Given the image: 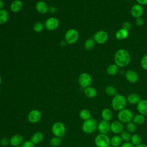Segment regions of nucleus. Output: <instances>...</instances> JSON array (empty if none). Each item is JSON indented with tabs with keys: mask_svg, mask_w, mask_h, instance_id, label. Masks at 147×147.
Segmentation results:
<instances>
[{
	"mask_svg": "<svg viewBox=\"0 0 147 147\" xmlns=\"http://www.w3.org/2000/svg\"><path fill=\"white\" fill-rule=\"evenodd\" d=\"M114 61L115 64L118 67H124L127 66L130 61V56L129 53L123 49L118 50L114 55Z\"/></svg>",
	"mask_w": 147,
	"mask_h": 147,
	"instance_id": "f257e3e1",
	"label": "nucleus"
},
{
	"mask_svg": "<svg viewBox=\"0 0 147 147\" xmlns=\"http://www.w3.org/2000/svg\"><path fill=\"white\" fill-rule=\"evenodd\" d=\"M126 103V98L123 95L118 94L113 96L111 102L113 109L118 111L125 109Z\"/></svg>",
	"mask_w": 147,
	"mask_h": 147,
	"instance_id": "f03ea898",
	"label": "nucleus"
},
{
	"mask_svg": "<svg viewBox=\"0 0 147 147\" xmlns=\"http://www.w3.org/2000/svg\"><path fill=\"white\" fill-rule=\"evenodd\" d=\"M98 123L94 118H90L87 120L84 121L82 125V129L83 131L87 134L93 133L97 129Z\"/></svg>",
	"mask_w": 147,
	"mask_h": 147,
	"instance_id": "7ed1b4c3",
	"label": "nucleus"
},
{
	"mask_svg": "<svg viewBox=\"0 0 147 147\" xmlns=\"http://www.w3.org/2000/svg\"><path fill=\"white\" fill-rule=\"evenodd\" d=\"M133 114L132 111L128 109H123L118 111L117 118L118 121L123 123H127L132 121L133 118Z\"/></svg>",
	"mask_w": 147,
	"mask_h": 147,
	"instance_id": "20e7f679",
	"label": "nucleus"
},
{
	"mask_svg": "<svg viewBox=\"0 0 147 147\" xmlns=\"http://www.w3.org/2000/svg\"><path fill=\"white\" fill-rule=\"evenodd\" d=\"M51 131L54 136L61 138L66 132L65 126L61 122H56L52 125Z\"/></svg>",
	"mask_w": 147,
	"mask_h": 147,
	"instance_id": "39448f33",
	"label": "nucleus"
},
{
	"mask_svg": "<svg viewBox=\"0 0 147 147\" xmlns=\"http://www.w3.org/2000/svg\"><path fill=\"white\" fill-rule=\"evenodd\" d=\"M79 38V33L75 29H68L65 33L64 40L68 44H74L76 43Z\"/></svg>",
	"mask_w": 147,
	"mask_h": 147,
	"instance_id": "423d86ee",
	"label": "nucleus"
},
{
	"mask_svg": "<svg viewBox=\"0 0 147 147\" xmlns=\"http://www.w3.org/2000/svg\"><path fill=\"white\" fill-rule=\"evenodd\" d=\"M94 143L97 147H108L110 145V138L106 134H99L95 137Z\"/></svg>",
	"mask_w": 147,
	"mask_h": 147,
	"instance_id": "0eeeda50",
	"label": "nucleus"
},
{
	"mask_svg": "<svg viewBox=\"0 0 147 147\" xmlns=\"http://www.w3.org/2000/svg\"><path fill=\"white\" fill-rule=\"evenodd\" d=\"M92 83V78L90 74L86 72L82 73L78 77V83L83 88L90 86Z\"/></svg>",
	"mask_w": 147,
	"mask_h": 147,
	"instance_id": "6e6552de",
	"label": "nucleus"
},
{
	"mask_svg": "<svg viewBox=\"0 0 147 147\" xmlns=\"http://www.w3.org/2000/svg\"><path fill=\"white\" fill-rule=\"evenodd\" d=\"M108 37V34L106 31L103 30H100L94 34L93 36V40L97 44H102L107 41Z\"/></svg>",
	"mask_w": 147,
	"mask_h": 147,
	"instance_id": "1a4fd4ad",
	"label": "nucleus"
},
{
	"mask_svg": "<svg viewBox=\"0 0 147 147\" xmlns=\"http://www.w3.org/2000/svg\"><path fill=\"white\" fill-rule=\"evenodd\" d=\"M59 26V21L55 17H49L46 20L44 26L48 30L53 31L57 29Z\"/></svg>",
	"mask_w": 147,
	"mask_h": 147,
	"instance_id": "9d476101",
	"label": "nucleus"
},
{
	"mask_svg": "<svg viewBox=\"0 0 147 147\" xmlns=\"http://www.w3.org/2000/svg\"><path fill=\"white\" fill-rule=\"evenodd\" d=\"M42 117L41 112L37 109H33L29 111L28 114V120L31 123H36L38 122Z\"/></svg>",
	"mask_w": 147,
	"mask_h": 147,
	"instance_id": "9b49d317",
	"label": "nucleus"
},
{
	"mask_svg": "<svg viewBox=\"0 0 147 147\" xmlns=\"http://www.w3.org/2000/svg\"><path fill=\"white\" fill-rule=\"evenodd\" d=\"M97 129L100 134H103L107 135L110 131V123L109 121L102 120L98 124Z\"/></svg>",
	"mask_w": 147,
	"mask_h": 147,
	"instance_id": "f8f14e48",
	"label": "nucleus"
},
{
	"mask_svg": "<svg viewBox=\"0 0 147 147\" xmlns=\"http://www.w3.org/2000/svg\"><path fill=\"white\" fill-rule=\"evenodd\" d=\"M144 12V9L142 5L136 3L133 5L130 9V14L134 18H137L141 17Z\"/></svg>",
	"mask_w": 147,
	"mask_h": 147,
	"instance_id": "ddd939ff",
	"label": "nucleus"
},
{
	"mask_svg": "<svg viewBox=\"0 0 147 147\" xmlns=\"http://www.w3.org/2000/svg\"><path fill=\"white\" fill-rule=\"evenodd\" d=\"M123 124L118 120L113 121L110 123L111 131L115 134H121L123 130Z\"/></svg>",
	"mask_w": 147,
	"mask_h": 147,
	"instance_id": "4468645a",
	"label": "nucleus"
},
{
	"mask_svg": "<svg viewBox=\"0 0 147 147\" xmlns=\"http://www.w3.org/2000/svg\"><path fill=\"white\" fill-rule=\"evenodd\" d=\"M24 141V137L19 134H14L10 138V144L14 147L20 146Z\"/></svg>",
	"mask_w": 147,
	"mask_h": 147,
	"instance_id": "2eb2a0df",
	"label": "nucleus"
},
{
	"mask_svg": "<svg viewBox=\"0 0 147 147\" xmlns=\"http://www.w3.org/2000/svg\"><path fill=\"white\" fill-rule=\"evenodd\" d=\"M35 7L36 10L40 14H44L48 11L49 7L47 3L43 1H38L36 2Z\"/></svg>",
	"mask_w": 147,
	"mask_h": 147,
	"instance_id": "dca6fc26",
	"label": "nucleus"
},
{
	"mask_svg": "<svg viewBox=\"0 0 147 147\" xmlns=\"http://www.w3.org/2000/svg\"><path fill=\"white\" fill-rule=\"evenodd\" d=\"M137 110L144 116H147V99H141L137 104Z\"/></svg>",
	"mask_w": 147,
	"mask_h": 147,
	"instance_id": "f3484780",
	"label": "nucleus"
},
{
	"mask_svg": "<svg viewBox=\"0 0 147 147\" xmlns=\"http://www.w3.org/2000/svg\"><path fill=\"white\" fill-rule=\"evenodd\" d=\"M126 80L131 83H136L138 80V75L137 73L133 70H128L125 74Z\"/></svg>",
	"mask_w": 147,
	"mask_h": 147,
	"instance_id": "a211bd4d",
	"label": "nucleus"
},
{
	"mask_svg": "<svg viewBox=\"0 0 147 147\" xmlns=\"http://www.w3.org/2000/svg\"><path fill=\"white\" fill-rule=\"evenodd\" d=\"M23 7V3L21 0H14L10 5V9L13 13L20 11Z\"/></svg>",
	"mask_w": 147,
	"mask_h": 147,
	"instance_id": "6ab92c4d",
	"label": "nucleus"
},
{
	"mask_svg": "<svg viewBox=\"0 0 147 147\" xmlns=\"http://www.w3.org/2000/svg\"><path fill=\"white\" fill-rule=\"evenodd\" d=\"M44 140V134L41 131L35 132L31 137L30 141L34 144H38Z\"/></svg>",
	"mask_w": 147,
	"mask_h": 147,
	"instance_id": "aec40b11",
	"label": "nucleus"
},
{
	"mask_svg": "<svg viewBox=\"0 0 147 147\" xmlns=\"http://www.w3.org/2000/svg\"><path fill=\"white\" fill-rule=\"evenodd\" d=\"M141 100L140 96L136 94H130L127 96L126 101L130 105H137Z\"/></svg>",
	"mask_w": 147,
	"mask_h": 147,
	"instance_id": "412c9836",
	"label": "nucleus"
},
{
	"mask_svg": "<svg viewBox=\"0 0 147 147\" xmlns=\"http://www.w3.org/2000/svg\"><path fill=\"white\" fill-rule=\"evenodd\" d=\"M84 94L88 98H94L97 95V91L94 87L89 86L84 88Z\"/></svg>",
	"mask_w": 147,
	"mask_h": 147,
	"instance_id": "4be33fe9",
	"label": "nucleus"
},
{
	"mask_svg": "<svg viewBox=\"0 0 147 147\" xmlns=\"http://www.w3.org/2000/svg\"><path fill=\"white\" fill-rule=\"evenodd\" d=\"M101 117L103 120L109 122L113 117V113L110 109L105 108L101 112Z\"/></svg>",
	"mask_w": 147,
	"mask_h": 147,
	"instance_id": "5701e85b",
	"label": "nucleus"
},
{
	"mask_svg": "<svg viewBox=\"0 0 147 147\" xmlns=\"http://www.w3.org/2000/svg\"><path fill=\"white\" fill-rule=\"evenodd\" d=\"M122 140L120 136L118 134L113 136L110 138V145L114 147H118L122 144Z\"/></svg>",
	"mask_w": 147,
	"mask_h": 147,
	"instance_id": "b1692460",
	"label": "nucleus"
},
{
	"mask_svg": "<svg viewBox=\"0 0 147 147\" xmlns=\"http://www.w3.org/2000/svg\"><path fill=\"white\" fill-rule=\"evenodd\" d=\"M115 36V38L118 40H125L128 36V31L121 28L116 32Z\"/></svg>",
	"mask_w": 147,
	"mask_h": 147,
	"instance_id": "393cba45",
	"label": "nucleus"
},
{
	"mask_svg": "<svg viewBox=\"0 0 147 147\" xmlns=\"http://www.w3.org/2000/svg\"><path fill=\"white\" fill-rule=\"evenodd\" d=\"M132 121L136 125H141L144 124L145 122V116L139 113L133 117Z\"/></svg>",
	"mask_w": 147,
	"mask_h": 147,
	"instance_id": "a878e982",
	"label": "nucleus"
},
{
	"mask_svg": "<svg viewBox=\"0 0 147 147\" xmlns=\"http://www.w3.org/2000/svg\"><path fill=\"white\" fill-rule=\"evenodd\" d=\"M9 13L5 9L0 10V25L6 23L9 20Z\"/></svg>",
	"mask_w": 147,
	"mask_h": 147,
	"instance_id": "bb28decb",
	"label": "nucleus"
},
{
	"mask_svg": "<svg viewBox=\"0 0 147 147\" xmlns=\"http://www.w3.org/2000/svg\"><path fill=\"white\" fill-rule=\"evenodd\" d=\"M106 71L109 75H115L118 71V67L115 64H110L107 67Z\"/></svg>",
	"mask_w": 147,
	"mask_h": 147,
	"instance_id": "cd10ccee",
	"label": "nucleus"
},
{
	"mask_svg": "<svg viewBox=\"0 0 147 147\" xmlns=\"http://www.w3.org/2000/svg\"><path fill=\"white\" fill-rule=\"evenodd\" d=\"M79 117L83 121L87 120L90 118H91V113L90 111L86 109H82L80 110L79 114Z\"/></svg>",
	"mask_w": 147,
	"mask_h": 147,
	"instance_id": "c85d7f7f",
	"label": "nucleus"
},
{
	"mask_svg": "<svg viewBox=\"0 0 147 147\" xmlns=\"http://www.w3.org/2000/svg\"><path fill=\"white\" fill-rule=\"evenodd\" d=\"M95 42L93 38H88L86 40L84 43V47L87 51L92 50L95 47Z\"/></svg>",
	"mask_w": 147,
	"mask_h": 147,
	"instance_id": "c756f323",
	"label": "nucleus"
},
{
	"mask_svg": "<svg viewBox=\"0 0 147 147\" xmlns=\"http://www.w3.org/2000/svg\"><path fill=\"white\" fill-rule=\"evenodd\" d=\"M130 141H131V144L135 146L141 144L142 139L139 135H138L137 134H134L131 135Z\"/></svg>",
	"mask_w": 147,
	"mask_h": 147,
	"instance_id": "7c9ffc66",
	"label": "nucleus"
},
{
	"mask_svg": "<svg viewBox=\"0 0 147 147\" xmlns=\"http://www.w3.org/2000/svg\"><path fill=\"white\" fill-rule=\"evenodd\" d=\"M62 142V140L60 137L54 136L49 140V144L53 147H56L59 146Z\"/></svg>",
	"mask_w": 147,
	"mask_h": 147,
	"instance_id": "2f4dec72",
	"label": "nucleus"
},
{
	"mask_svg": "<svg viewBox=\"0 0 147 147\" xmlns=\"http://www.w3.org/2000/svg\"><path fill=\"white\" fill-rule=\"evenodd\" d=\"M106 94L110 96H114L117 93L116 88L113 86H107L105 88Z\"/></svg>",
	"mask_w": 147,
	"mask_h": 147,
	"instance_id": "473e14b6",
	"label": "nucleus"
},
{
	"mask_svg": "<svg viewBox=\"0 0 147 147\" xmlns=\"http://www.w3.org/2000/svg\"><path fill=\"white\" fill-rule=\"evenodd\" d=\"M120 136H121V138H122L123 141H124V142H129V141H130L131 135L127 130H123L121 132V133L120 134Z\"/></svg>",
	"mask_w": 147,
	"mask_h": 147,
	"instance_id": "72a5a7b5",
	"label": "nucleus"
},
{
	"mask_svg": "<svg viewBox=\"0 0 147 147\" xmlns=\"http://www.w3.org/2000/svg\"><path fill=\"white\" fill-rule=\"evenodd\" d=\"M44 24L41 22H37L34 24L33 29L35 32L40 33L44 30Z\"/></svg>",
	"mask_w": 147,
	"mask_h": 147,
	"instance_id": "f704fd0d",
	"label": "nucleus"
},
{
	"mask_svg": "<svg viewBox=\"0 0 147 147\" xmlns=\"http://www.w3.org/2000/svg\"><path fill=\"white\" fill-rule=\"evenodd\" d=\"M126 124V129L127 131H129L130 133H133L135 132L137 125L133 121L129 122Z\"/></svg>",
	"mask_w": 147,
	"mask_h": 147,
	"instance_id": "c9c22d12",
	"label": "nucleus"
},
{
	"mask_svg": "<svg viewBox=\"0 0 147 147\" xmlns=\"http://www.w3.org/2000/svg\"><path fill=\"white\" fill-rule=\"evenodd\" d=\"M140 64H141V67H142L144 69L147 71V54L145 55H144V56L142 57V59H141V60Z\"/></svg>",
	"mask_w": 147,
	"mask_h": 147,
	"instance_id": "e433bc0d",
	"label": "nucleus"
},
{
	"mask_svg": "<svg viewBox=\"0 0 147 147\" xmlns=\"http://www.w3.org/2000/svg\"><path fill=\"white\" fill-rule=\"evenodd\" d=\"M19 147H34V144L30 140H27L24 141Z\"/></svg>",
	"mask_w": 147,
	"mask_h": 147,
	"instance_id": "4c0bfd02",
	"label": "nucleus"
},
{
	"mask_svg": "<svg viewBox=\"0 0 147 147\" xmlns=\"http://www.w3.org/2000/svg\"><path fill=\"white\" fill-rule=\"evenodd\" d=\"M0 144L3 146H6L10 144V139L7 138L6 137H2L0 139Z\"/></svg>",
	"mask_w": 147,
	"mask_h": 147,
	"instance_id": "58836bf2",
	"label": "nucleus"
},
{
	"mask_svg": "<svg viewBox=\"0 0 147 147\" xmlns=\"http://www.w3.org/2000/svg\"><path fill=\"white\" fill-rule=\"evenodd\" d=\"M122 28L129 32L131 29V25L128 22H125L123 23Z\"/></svg>",
	"mask_w": 147,
	"mask_h": 147,
	"instance_id": "ea45409f",
	"label": "nucleus"
},
{
	"mask_svg": "<svg viewBox=\"0 0 147 147\" xmlns=\"http://www.w3.org/2000/svg\"><path fill=\"white\" fill-rule=\"evenodd\" d=\"M136 24L138 26H141L144 25V21L143 20V18H142L141 17H139L136 18Z\"/></svg>",
	"mask_w": 147,
	"mask_h": 147,
	"instance_id": "a19ab883",
	"label": "nucleus"
},
{
	"mask_svg": "<svg viewBox=\"0 0 147 147\" xmlns=\"http://www.w3.org/2000/svg\"><path fill=\"white\" fill-rule=\"evenodd\" d=\"M120 147H134L131 142H125L121 144Z\"/></svg>",
	"mask_w": 147,
	"mask_h": 147,
	"instance_id": "79ce46f5",
	"label": "nucleus"
},
{
	"mask_svg": "<svg viewBox=\"0 0 147 147\" xmlns=\"http://www.w3.org/2000/svg\"><path fill=\"white\" fill-rule=\"evenodd\" d=\"M57 10V9L56 7L55 6H50L49 7V9H48V11L52 14H53L55 13H56Z\"/></svg>",
	"mask_w": 147,
	"mask_h": 147,
	"instance_id": "37998d69",
	"label": "nucleus"
},
{
	"mask_svg": "<svg viewBox=\"0 0 147 147\" xmlns=\"http://www.w3.org/2000/svg\"><path fill=\"white\" fill-rule=\"evenodd\" d=\"M136 1L141 5H145L147 4V0H136Z\"/></svg>",
	"mask_w": 147,
	"mask_h": 147,
	"instance_id": "c03bdc74",
	"label": "nucleus"
},
{
	"mask_svg": "<svg viewBox=\"0 0 147 147\" xmlns=\"http://www.w3.org/2000/svg\"><path fill=\"white\" fill-rule=\"evenodd\" d=\"M4 6V2L2 0H0V10L3 9V7Z\"/></svg>",
	"mask_w": 147,
	"mask_h": 147,
	"instance_id": "a18cd8bd",
	"label": "nucleus"
},
{
	"mask_svg": "<svg viewBox=\"0 0 147 147\" xmlns=\"http://www.w3.org/2000/svg\"><path fill=\"white\" fill-rule=\"evenodd\" d=\"M67 44V43L66 42V41H65V40L62 41H61V42H60V45H61V46H62V47H64V46H65Z\"/></svg>",
	"mask_w": 147,
	"mask_h": 147,
	"instance_id": "49530a36",
	"label": "nucleus"
},
{
	"mask_svg": "<svg viewBox=\"0 0 147 147\" xmlns=\"http://www.w3.org/2000/svg\"><path fill=\"white\" fill-rule=\"evenodd\" d=\"M134 147H147V145L144 144H140L138 145L135 146Z\"/></svg>",
	"mask_w": 147,
	"mask_h": 147,
	"instance_id": "de8ad7c7",
	"label": "nucleus"
},
{
	"mask_svg": "<svg viewBox=\"0 0 147 147\" xmlns=\"http://www.w3.org/2000/svg\"><path fill=\"white\" fill-rule=\"evenodd\" d=\"M1 83H2V78H1V76L0 75V86L1 84Z\"/></svg>",
	"mask_w": 147,
	"mask_h": 147,
	"instance_id": "09e8293b",
	"label": "nucleus"
},
{
	"mask_svg": "<svg viewBox=\"0 0 147 147\" xmlns=\"http://www.w3.org/2000/svg\"><path fill=\"white\" fill-rule=\"evenodd\" d=\"M108 147H114V146H112V145H109V146H108Z\"/></svg>",
	"mask_w": 147,
	"mask_h": 147,
	"instance_id": "8fccbe9b",
	"label": "nucleus"
}]
</instances>
